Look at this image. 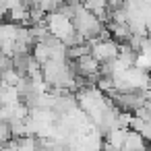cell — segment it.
<instances>
[{
	"label": "cell",
	"instance_id": "1",
	"mask_svg": "<svg viewBox=\"0 0 151 151\" xmlns=\"http://www.w3.org/2000/svg\"><path fill=\"white\" fill-rule=\"evenodd\" d=\"M106 27H108L112 40H114L116 44H128V40H130V35H132V31H130L128 25H124V23H114V21H112V23H108Z\"/></svg>",
	"mask_w": 151,
	"mask_h": 151
},
{
	"label": "cell",
	"instance_id": "2",
	"mask_svg": "<svg viewBox=\"0 0 151 151\" xmlns=\"http://www.w3.org/2000/svg\"><path fill=\"white\" fill-rule=\"evenodd\" d=\"M122 151H147V141L141 134H137L134 130H128L126 141L122 145Z\"/></svg>",
	"mask_w": 151,
	"mask_h": 151
},
{
	"label": "cell",
	"instance_id": "3",
	"mask_svg": "<svg viewBox=\"0 0 151 151\" xmlns=\"http://www.w3.org/2000/svg\"><path fill=\"white\" fill-rule=\"evenodd\" d=\"M31 56H33L42 66H44V64L50 60V50H48V46H46V44H42V42H40V44H35V46H33Z\"/></svg>",
	"mask_w": 151,
	"mask_h": 151
},
{
	"label": "cell",
	"instance_id": "4",
	"mask_svg": "<svg viewBox=\"0 0 151 151\" xmlns=\"http://www.w3.org/2000/svg\"><path fill=\"white\" fill-rule=\"evenodd\" d=\"M21 81V77L15 73V68H9L4 70L2 75H0V85H6V87H17Z\"/></svg>",
	"mask_w": 151,
	"mask_h": 151
},
{
	"label": "cell",
	"instance_id": "5",
	"mask_svg": "<svg viewBox=\"0 0 151 151\" xmlns=\"http://www.w3.org/2000/svg\"><path fill=\"white\" fill-rule=\"evenodd\" d=\"M147 151H151V143H147Z\"/></svg>",
	"mask_w": 151,
	"mask_h": 151
},
{
	"label": "cell",
	"instance_id": "6",
	"mask_svg": "<svg viewBox=\"0 0 151 151\" xmlns=\"http://www.w3.org/2000/svg\"><path fill=\"white\" fill-rule=\"evenodd\" d=\"M2 145H4V143H0V151H2Z\"/></svg>",
	"mask_w": 151,
	"mask_h": 151
}]
</instances>
